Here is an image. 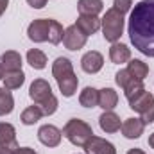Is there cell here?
I'll use <instances>...</instances> for the list:
<instances>
[{
    "label": "cell",
    "mask_w": 154,
    "mask_h": 154,
    "mask_svg": "<svg viewBox=\"0 0 154 154\" xmlns=\"http://www.w3.org/2000/svg\"><path fill=\"white\" fill-rule=\"evenodd\" d=\"M65 36V31H63V25L57 22V20H50V31H48V41L52 45H59L63 41Z\"/></svg>",
    "instance_id": "83f0119b"
},
{
    "label": "cell",
    "mask_w": 154,
    "mask_h": 154,
    "mask_svg": "<svg viewBox=\"0 0 154 154\" xmlns=\"http://www.w3.org/2000/svg\"><path fill=\"white\" fill-rule=\"evenodd\" d=\"M84 149H86V154H116V149L111 142H108L100 136H95V134L90 138V142L84 145Z\"/></svg>",
    "instance_id": "30bf717a"
},
{
    "label": "cell",
    "mask_w": 154,
    "mask_h": 154,
    "mask_svg": "<svg viewBox=\"0 0 154 154\" xmlns=\"http://www.w3.org/2000/svg\"><path fill=\"white\" fill-rule=\"evenodd\" d=\"M29 97L34 100V104L41 108L43 115L50 116L57 111V99L52 93L50 84L45 79H34L29 88Z\"/></svg>",
    "instance_id": "7a4b0ae2"
},
{
    "label": "cell",
    "mask_w": 154,
    "mask_h": 154,
    "mask_svg": "<svg viewBox=\"0 0 154 154\" xmlns=\"http://www.w3.org/2000/svg\"><path fill=\"white\" fill-rule=\"evenodd\" d=\"M129 108L136 113H140V118L143 124H152L154 122V95L149 91H142L136 97L129 100Z\"/></svg>",
    "instance_id": "5b68a950"
},
{
    "label": "cell",
    "mask_w": 154,
    "mask_h": 154,
    "mask_svg": "<svg viewBox=\"0 0 154 154\" xmlns=\"http://www.w3.org/2000/svg\"><path fill=\"white\" fill-rule=\"evenodd\" d=\"M131 79H134V77L131 75V74L127 72V68H125V70H120V72H116L115 82L118 84V86H120V88H124V86H125V84H127Z\"/></svg>",
    "instance_id": "f546056e"
},
{
    "label": "cell",
    "mask_w": 154,
    "mask_h": 154,
    "mask_svg": "<svg viewBox=\"0 0 154 154\" xmlns=\"http://www.w3.org/2000/svg\"><path fill=\"white\" fill-rule=\"evenodd\" d=\"M75 25L84 36H91L100 29V20L97 16H88V14H79Z\"/></svg>",
    "instance_id": "4fadbf2b"
},
{
    "label": "cell",
    "mask_w": 154,
    "mask_h": 154,
    "mask_svg": "<svg viewBox=\"0 0 154 154\" xmlns=\"http://www.w3.org/2000/svg\"><path fill=\"white\" fill-rule=\"evenodd\" d=\"M41 116H45L43 111H41V108L34 104V106H29V108L23 109L20 120H22V124H25V125H34L38 120H41Z\"/></svg>",
    "instance_id": "d4e9b609"
},
{
    "label": "cell",
    "mask_w": 154,
    "mask_h": 154,
    "mask_svg": "<svg viewBox=\"0 0 154 154\" xmlns=\"http://www.w3.org/2000/svg\"><path fill=\"white\" fill-rule=\"evenodd\" d=\"M70 74H74V66H72V61L68 57H57L52 63V75L56 81L70 75Z\"/></svg>",
    "instance_id": "2e32d148"
},
{
    "label": "cell",
    "mask_w": 154,
    "mask_h": 154,
    "mask_svg": "<svg viewBox=\"0 0 154 154\" xmlns=\"http://www.w3.org/2000/svg\"><path fill=\"white\" fill-rule=\"evenodd\" d=\"M27 4L32 7V9H41L47 5V0H27Z\"/></svg>",
    "instance_id": "4dcf8cb0"
},
{
    "label": "cell",
    "mask_w": 154,
    "mask_h": 154,
    "mask_svg": "<svg viewBox=\"0 0 154 154\" xmlns=\"http://www.w3.org/2000/svg\"><path fill=\"white\" fill-rule=\"evenodd\" d=\"M0 154H16V151H11V149H5V147H0Z\"/></svg>",
    "instance_id": "836d02e7"
},
{
    "label": "cell",
    "mask_w": 154,
    "mask_h": 154,
    "mask_svg": "<svg viewBox=\"0 0 154 154\" xmlns=\"http://www.w3.org/2000/svg\"><path fill=\"white\" fill-rule=\"evenodd\" d=\"M27 63L34 68V70H43L47 66V56L45 52H41L39 48H31L27 52Z\"/></svg>",
    "instance_id": "cb8c5ba5"
},
{
    "label": "cell",
    "mask_w": 154,
    "mask_h": 154,
    "mask_svg": "<svg viewBox=\"0 0 154 154\" xmlns=\"http://www.w3.org/2000/svg\"><path fill=\"white\" fill-rule=\"evenodd\" d=\"M104 66V57L100 52L97 50H90L82 56L81 59V68L86 72V74H97L100 72V68Z\"/></svg>",
    "instance_id": "9c48e42d"
},
{
    "label": "cell",
    "mask_w": 154,
    "mask_h": 154,
    "mask_svg": "<svg viewBox=\"0 0 154 154\" xmlns=\"http://www.w3.org/2000/svg\"><path fill=\"white\" fill-rule=\"evenodd\" d=\"M143 129H145V124H143L142 118H127V120L122 124V127H120L122 134H124L127 140H136V138H140V136L143 134Z\"/></svg>",
    "instance_id": "7c38bea8"
},
{
    "label": "cell",
    "mask_w": 154,
    "mask_h": 154,
    "mask_svg": "<svg viewBox=\"0 0 154 154\" xmlns=\"http://www.w3.org/2000/svg\"><path fill=\"white\" fill-rule=\"evenodd\" d=\"M61 138H63V131L57 129L56 125L52 124H45L41 125L38 131V140L45 145V147H57L61 143Z\"/></svg>",
    "instance_id": "52a82bcc"
},
{
    "label": "cell",
    "mask_w": 154,
    "mask_h": 154,
    "mask_svg": "<svg viewBox=\"0 0 154 154\" xmlns=\"http://www.w3.org/2000/svg\"><path fill=\"white\" fill-rule=\"evenodd\" d=\"M7 5H9V0H0V16H2L4 13H5Z\"/></svg>",
    "instance_id": "d6a6232c"
},
{
    "label": "cell",
    "mask_w": 154,
    "mask_h": 154,
    "mask_svg": "<svg viewBox=\"0 0 154 154\" xmlns=\"http://www.w3.org/2000/svg\"><path fill=\"white\" fill-rule=\"evenodd\" d=\"M2 81H4V88H7V90H18L23 84V81H25V74L22 70L5 72V75H4Z\"/></svg>",
    "instance_id": "603a6c76"
},
{
    "label": "cell",
    "mask_w": 154,
    "mask_h": 154,
    "mask_svg": "<svg viewBox=\"0 0 154 154\" xmlns=\"http://www.w3.org/2000/svg\"><path fill=\"white\" fill-rule=\"evenodd\" d=\"M0 63L4 65L5 72H14V70H22V56L16 50H7L0 56Z\"/></svg>",
    "instance_id": "e0dca14e"
},
{
    "label": "cell",
    "mask_w": 154,
    "mask_h": 154,
    "mask_svg": "<svg viewBox=\"0 0 154 154\" xmlns=\"http://www.w3.org/2000/svg\"><path fill=\"white\" fill-rule=\"evenodd\" d=\"M109 59L120 65V63H125L131 59V48L124 43H111V48H109Z\"/></svg>",
    "instance_id": "ac0fdd59"
},
{
    "label": "cell",
    "mask_w": 154,
    "mask_h": 154,
    "mask_svg": "<svg viewBox=\"0 0 154 154\" xmlns=\"http://www.w3.org/2000/svg\"><path fill=\"white\" fill-rule=\"evenodd\" d=\"M100 27H102V36L109 43H116L122 32H124V14L118 13L115 7L108 9L104 18L100 20Z\"/></svg>",
    "instance_id": "277c9868"
},
{
    "label": "cell",
    "mask_w": 154,
    "mask_h": 154,
    "mask_svg": "<svg viewBox=\"0 0 154 154\" xmlns=\"http://www.w3.org/2000/svg\"><path fill=\"white\" fill-rule=\"evenodd\" d=\"M14 109V99L13 93L7 88H0V116L9 115Z\"/></svg>",
    "instance_id": "484cf974"
},
{
    "label": "cell",
    "mask_w": 154,
    "mask_h": 154,
    "mask_svg": "<svg viewBox=\"0 0 154 154\" xmlns=\"http://www.w3.org/2000/svg\"><path fill=\"white\" fill-rule=\"evenodd\" d=\"M57 86H59V91L63 93V97H74L77 91V86H79V79H77L75 72L70 74V75L63 77L59 81H56Z\"/></svg>",
    "instance_id": "ffe728a7"
},
{
    "label": "cell",
    "mask_w": 154,
    "mask_h": 154,
    "mask_svg": "<svg viewBox=\"0 0 154 154\" xmlns=\"http://www.w3.org/2000/svg\"><path fill=\"white\" fill-rule=\"evenodd\" d=\"M127 72L134 77V79L143 81L145 77L149 75V66H147V63H143L142 59H131V61L127 63Z\"/></svg>",
    "instance_id": "7402d4cb"
},
{
    "label": "cell",
    "mask_w": 154,
    "mask_h": 154,
    "mask_svg": "<svg viewBox=\"0 0 154 154\" xmlns=\"http://www.w3.org/2000/svg\"><path fill=\"white\" fill-rule=\"evenodd\" d=\"M63 136L70 142V143H74L77 147H82L84 149V145L90 142V138L93 136V129H91V125L90 124H86L84 120H81V118H70L68 122H66V125L63 127Z\"/></svg>",
    "instance_id": "3957f363"
},
{
    "label": "cell",
    "mask_w": 154,
    "mask_h": 154,
    "mask_svg": "<svg viewBox=\"0 0 154 154\" xmlns=\"http://www.w3.org/2000/svg\"><path fill=\"white\" fill-rule=\"evenodd\" d=\"M86 38H88V36H84V34L79 31V27L74 23V25L66 27L65 36H63V45H65L68 50H79V48H82V47L86 45Z\"/></svg>",
    "instance_id": "ba28073f"
},
{
    "label": "cell",
    "mask_w": 154,
    "mask_h": 154,
    "mask_svg": "<svg viewBox=\"0 0 154 154\" xmlns=\"http://www.w3.org/2000/svg\"><path fill=\"white\" fill-rule=\"evenodd\" d=\"M4 75H5V68H4V65L0 63V81L4 79Z\"/></svg>",
    "instance_id": "d590c367"
},
{
    "label": "cell",
    "mask_w": 154,
    "mask_h": 154,
    "mask_svg": "<svg viewBox=\"0 0 154 154\" xmlns=\"http://www.w3.org/2000/svg\"><path fill=\"white\" fill-rule=\"evenodd\" d=\"M99 125L104 133H116L120 127H122V122H120V116L113 113V111H104L102 115L99 116Z\"/></svg>",
    "instance_id": "5bb4252c"
},
{
    "label": "cell",
    "mask_w": 154,
    "mask_h": 154,
    "mask_svg": "<svg viewBox=\"0 0 154 154\" xmlns=\"http://www.w3.org/2000/svg\"><path fill=\"white\" fill-rule=\"evenodd\" d=\"M127 154H145V152H143L142 149H131V151H129Z\"/></svg>",
    "instance_id": "e575fe53"
},
{
    "label": "cell",
    "mask_w": 154,
    "mask_h": 154,
    "mask_svg": "<svg viewBox=\"0 0 154 154\" xmlns=\"http://www.w3.org/2000/svg\"><path fill=\"white\" fill-rule=\"evenodd\" d=\"M124 95H125V99L127 100H131L133 97H136L138 93H142L145 88H143V81H138V79H131L124 88Z\"/></svg>",
    "instance_id": "4316f807"
},
{
    "label": "cell",
    "mask_w": 154,
    "mask_h": 154,
    "mask_svg": "<svg viewBox=\"0 0 154 154\" xmlns=\"http://www.w3.org/2000/svg\"><path fill=\"white\" fill-rule=\"evenodd\" d=\"M116 104H118V93L113 88L99 90V106L104 111H113V108H116Z\"/></svg>",
    "instance_id": "9a60e30c"
},
{
    "label": "cell",
    "mask_w": 154,
    "mask_h": 154,
    "mask_svg": "<svg viewBox=\"0 0 154 154\" xmlns=\"http://www.w3.org/2000/svg\"><path fill=\"white\" fill-rule=\"evenodd\" d=\"M127 34L143 56L154 57V0H142L129 14Z\"/></svg>",
    "instance_id": "6da1fadb"
},
{
    "label": "cell",
    "mask_w": 154,
    "mask_h": 154,
    "mask_svg": "<svg viewBox=\"0 0 154 154\" xmlns=\"http://www.w3.org/2000/svg\"><path fill=\"white\" fill-rule=\"evenodd\" d=\"M79 104L82 108H95L99 106V90H95L93 86H86L81 95H79Z\"/></svg>",
    "instance_id": "44dd1931"
},
{
    "label": "cell",
    "mask_w": 154,
    "mask_h": 154,
    "mask_svg": "<svg viewBox=\"0 0 154 154\" xmlns=\"http://www.w3.org/2000/svg\"><path fill=\"white\" fill-rule=\"evenodd\" d=\"M16 154H36V151L31 149V147H20V149L16 151Z\"/></svg>",
    "instance_id": "1f68e13d"
},
{
    "label": "cell",
    "mask_w": 154,
    "mask_h": 154,
    "mask_svg": "<svg viewBox=\"0 0 154 154\" xmlns=\"http://www.w3.org/2000/svg\"><path fill=\"white\" fill-rule=\"evenodd\" d=\"M149 145H151V149H154V133L149 136Z\"/></svg>",
    "instance_id": "8d00e7d4"
},
{
    "label": "cell",
    "mask_w": 154,
    "mask_h": 154,
    "mask_svg": "<svg viewBox=\"0 0 154 154\" xmlns=\"http://www.w3.org/2000/svg\"><path fill=\"white\" fill-rule=\"evenodd\" d=\"M50 20L52 18H38L29 23L27 27V36L34 43L48 41V31H50Z\"/></svg>",
    "instance_id": "8992f818"
},
{
    "label": "cell",
    "mask_w": 154,
    "mask_h": 154,
    "mask_svg": "<svg viewBox=\"0 0 154 154\" xmlns=\"http://www.w3.org/2000/svg\"><path fill=\"white\" fill-rule=\"evenodd\" d=\"M104 9L102 0H79L77 2V11L79 14H88V16H97Z\"/></svg>",
    "instance_id": "d6986e66"
},
{
    "label": "cell",
    "mask_w": 154,
    "mask_h": 154,
    "mask_svg": "<svg viewBox=\"0 0 154 154\" xmlns=\"http://www.w3.org/2000/svg\"><path fill=\"white\" fill-rule=\"evenodd\" d=\"M113 7H115L118 13L125 14V13L131 11V7H133V0H113Z\"/></svg>",
    "instance_id": "f1b7e54d"
},
{
    "label": "cell",
    "mask_w": 154,
    "mask_h": 154,
    "mask_svg": "<svg viewBox=\"0 0 154 154\" xmlns=\"http://www.w3.org/2000/svg\"><path fill=\"white\" fill-rule=\"evenodd\" d=\"M0 147L11 149V151L20 149V145L16 142V129H14V125H11L7 122H0Z\"/></svg>",
    "instance_id": "8fae6325"
}]
</instances>
